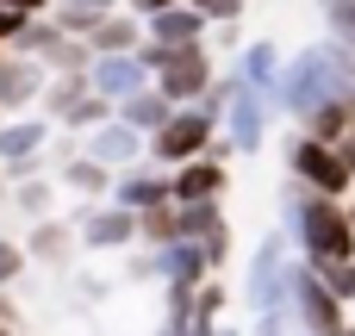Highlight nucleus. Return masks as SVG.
I'll return each instance as SVG.
<instances>
[{
	"label": "nucleus",
	"instance_id": "nucleus-1",
	"mask_svg": "<svg viewBox=\"0 0 355 336\" xmlns=\"http://www.w3.org/2000/svg\"><path fill=\"white\" fill-rule=\"evenodd\" d=\"M349 94H355V56H349L343 37L306 44L300 56L281 62V81H275V100H281L293 118H306V112L324 106V100H349Z\"/></svg>",
	"mask_w": 355,
	"mask_h": 336
},
{
	"label": "nucleus",
	"instance_id": "nucleus-2",
	"mask_svg": "<svg viewBox=\"0 0 355 336\" xmlns=\"http://www.w3.org/2000/svg\"><path fill=\"white\" fill-rule=\"evenodd\" d=\"M287 237L306 249V262H349L355 256V224L349 206H337L331 193H312V187H287Z\"/></svg>",
	"mask_w": 355,
	"mask_h": 336
},
{
	"label": "nucleus",
	"instance_id": "nucleus-3",
	"mask_svg": "<svg viewBox=\"0 0 355 336\" xmlns=\"http://www.w3.org/2000/svg\"><path fill=\"white\" fill-rule=\"evenodd\" d=\"M137 56L150 62L156 87H162L175 106H193V100L212 87V56H206V44H175V50H162V44H144Z\"/></svg>",
	"mask_w": 355,
	"mask_h": 336
},
{
	"label": "nucleus",
	"instance_id": "nucleus-4",
	"mask_svg": "<svg viewBox=\"0 0 355 336\" xmlns=\"http://www.w3.org/2000/svg\"><path fill=\"white\" fill-rule=\"evenodd\" d=\"M212 131H218V118L193 100V106H175V118L162 125V131H150V156L156 162H193V156H206L212 150Z\"/></svg>",
	"mask_w": 355,
	"mask_h": 336
},
{
	"label": "nucleus",
	"instance_id": "nucleus-5",
	"mask_svg": "<svg viewBox=\"0 0 355 336\" xmlns=\"http://www.w3.org/2000/svg\"><path fill=\"white\" fill-rule=\"evenodd\" d=\"M287 168H293V181L300 187H312V193H331V200H343L355 187V175L343 168V156H337V143H318V137H293L287 143Z\"/></svg>",
	"mask_w": 355,
	"mask_h": 336
},
{
	"label": "nucleus",
	"instance_id": "nucleus-6",
	"mask_svg": "<svg viewBox=\"0 0 355 336\" xmlns=\"http://www.w3.org/2000/svg\"><path fill=\"white\" fill-rule=\"evenodd\" d=\"M250 306L256 312H281L287 306V287H293V256H287V237L281 231H268L262 243H256V256H250Z\"/></svg>",
	"mask_w": 355,
	"mask_h": 336
},
{
	"label": "nucleus",
	"instance_id": "nucleus-7",
	"mask_svg": "<svg viewBox=\"0 0 355 336\" xmlns=\"http://www.w3.org/2000/svg\"><path fill=\"white\" fill-rule=\"evenodd\" d=\"M287 299H293V312H300L306 336H337V330H343V299L318 281V268H293Z\"/></svg>",
	"mask_w": 355,
	"mask_h": 336
},
{
	"label": "nucleus",
	"instance_id": "nucleus-8",
	"mask_svg": "<svg viewBox=\"0 0 355 336\" xmlns=\"http://www.w3.org/2000/svg\"><path fill=\"white\" fill-rule=\"evenodd\" d=\"M225 137H231V150H243V156L262 150V137H268V94H262V87L231 81V100H225Z\"/></svg>",
	"mask_w": 355,
	"mask_h": 336
},
{
	"label": "nucleus",
	"instance_id": "nucleus-9",
	"mask_svg": "<svg viewBox=\"0 0 355 336\" xmlns=\"http://www.w3.org/2000/svg\"><path fill=\"white\" fill-rule=\"evenodd\" d=\"M150 81H156V75H150V62H144L137 50H106V56L87 62V87H94L100 100H112V106L131 100V94L150 87Z\"/></svg>",
	"mask_w": 355,
	"mask_h": 336
},
{
	"label": "nucleus",
	"instance_id": "nucleus-10",
	"mask_svg": "<svg viewBox=\"0 0 355 336\" xmlns=\"http://www.w3.org/2000/svg\"><path fill=\"white\" fill-rule=\"evenodd\" d=\"M44 87H50V62L19 56V50H6V56H0V112H6V118H12V112H25L31 100H44Z\"/></svg>",
	"mask_w": 355,
	"mask_h": 336
},
{
	"label": "nucleus",
	"instance_id": "nucleus-11",
	"mask_svg": "<svg viewBox=\"0 0 355 336\" xmlns=\"http://www.w3.org/2000/svg\"><path fill=\"white\" fill-rule=\"evenodd\" d=\"M206 12L193 6V0H175V6H162V12H150L144 19V44H162V50H175V44H206Z\"/></svg>",
	"mask_w": 355,
	"mask_h": 336
},
{
	"label": "nucleus",
	"instance_id": "nucleus-12",
	"mask_svg": "<svg viewBox=\"0 0 355 336\" xmlns=\"http://www.w3.org/2000/svg\"><path fill=\"white\" fill-rule=\"evenodd\" d=\"M75 243H81V249H125V243H137V212L119 206V200H106V206H94V212L81 218Z\"/></svg>",
	"mask_w": 355,
	"mask_h": 336
},
{
	"label": "nucleus",
	"instance_id": "nucleus-13",
	"mask_svg": "<svg viewBox=\"0 0 355 336\" xmlns=\"http://www.w3.org/2000/svg\"><path fill=\"white\" fill-rule=\"evenodd\" d=\"M81 156H94V162H106V168H131V162L144 156V131H131V125L112 112L106 125L87 131V150H81Z\"/></svg>",
	"mask_w": 355,
	"mask_h": 336
},
{
	"label": "nucleus",
	"instance_id": "nucleus-14",
	"mask_svg": "<svg viewBox=\"0 0 355 336\" xmlns=\"http://www.w3.org/2000/svg\"><path fill=\"white\" fill-rule=\"evenodd\" d=\"M225 162L206 150V156H193V162H175V175H168V193L175 200H218L225 193Z\"/></svg>",
	"mask_w": 355,
	"mask_h": 336
},
{
	"label": "nucleus",
	"instance_id": "nucleus-15",
	"mask_svg": "<svg viewBox=\"0 0 355 336\" xmlns=\"http://www.w3.org/2000/svg\"><path fill=\"white\" fill-rule=\"evenodd\" d=\"M87 50H94V56H106V50H144V19L125 12V6L100 12V19L87 25Z\"/></svg>",
	"mask_w": 355,
	"mask_h": 336
},
{
	"label": "nucleus",
	"instance_id": "nucleus-16",
	"mask_svg": "<svg viewBox=\"0 0 355 336\" xmlns=\"http://www.w3.org/2000/svg\"><path fill=\"white\" fill-rule=\"evenodd\" d=\"M50 125H56V118H25V112L0 118V162H31V156H44Z\"/></svg>",
	"mask_w": 355,
	"mask_h": 336
},
{
	"label": "nucleus",
	"instance_id": "nucleus-17",
	"mask_svg": "<svg viewBox=\"0 0 355 336\" xmlns=\"http://www.w3.org/2000/svg\"><path fill=\"white\" fill-rule=\"evenodd\" d=\"M119 118H125L131 131H144V137H150V131H162V125L175 118V100H168V94L150 81V87H137L131 100H119Z\"/></svg>",
	"mask_w": 355,
	"mask_h": 336
},
{
	"label": "nucleus",
	"instance_id": "nucleus-18",
	"mask_svg": "<svg viewBox=\"0 0 355 336\" xmlns=\"http://www.w3.org/2000/svg\"><path fill=\"white\" fill-rule=\"evenodd\" d=\"M112 200L131 206V212H144V206L175 200V193H168V175H156V168H119V175H112Z\"/></svg>",
	"mask_w": 355,
	"mask_h": 336
},
{
	"label": "nucleus",
	"instance_id": "nucleus-19",
	"mask_svg": "<svg viewBox=\"0 0 355 336\" xmlns=\"http://www.w3.org/2000/svg\"><path fill=\"white\" fill-rule=\"evenodd\" d=\"M237 81H250V87H262V94H275V81H281V50H275L268 37H256V44H243V50H237Z\"/></svg>",
	"mask_w": 355,
	"mask_h": 336
},
{
	"label": "nucleus",
	"instance_id": "nucleus-20",
	"mask_svg": "<svg viewBox=\"0 0 355 336\" xmlns=\"http://www.w3.org/2000/svg\"><path fill=\"white\" fill-rule=\"evenodd\" d=\"M112 112H119V106H112V100H100V94L87 87L75 106H62V112H56V131H94V125H106Z\"/></svg>",
	"mask_w": 355,
	"mask_h": 336
},
{
	"label": "nucleus",
	"instance_id": "nucleus-21",
	"mask_svg": "<svg viewBox=\"0 0 355 336\" xmlns=\"http://www.w3.org/2000/svg\"><path fill=\"white\" fill-rule=\"evenodd\" d=\"M112 175H119V168H106V162H94V156H75V162L62 168V181H69L75 193H106V200H112Z\"/></svg>",
	"mask_w": 355,
	"mask_h": 336
},
{
	"label": "nucleus",
	"instance_id": "nucleus-22",
	"mask_svg": "<svg viewBox=\"0 0 355 336\" xmlns=\"http://www.w3.org/2000/svg\"><path fill=\"white\" fill-rule=\"evenodd\" d=\"M69 243H75V237H69L56 218H37V231H31L25 256H37V262H62V256H69Z\"/></svg>",
	"mask_w": 355,
	"mask_h": 336
},
{
	"label": "nucleus",
	"instance_id": "nucleus-23",
	"mask_svg": "<svg viewBox=\"0 0 355 336\" xmlns=\"http://www.w3.org/2000/svg\"><path fill=\"white\" fill-rule=\"evenodd\" d=\"M312 268H318V281H324L343 306L355 299V256H349V262H312Z\"/></svg>",
	"mask_w": 355,
	"mask_h": 336
},
{
	"label": "nucleus",
	"instance_id": "nucleus-24",
	"mask_svg": "<svg viewBox=\"0 0 355 336\" xmlns=\"http://www.w3.org/2000/svg\"><path fill=\"white\" fill-rule=\"evenodd\" d=\"M87 94V69H75V75H62V81H50L44 87V100H50V112H62V106H75Z\"/></svg>",
	"mask_w": 355,
	"mask_h": 336
},
{
	"label": "nucleus",
	"instance_id": "nucleus-25",
	"mask_svg": "<svg viewBox=\"0 0 355 336\" xmlns=\"http://www.w3.org/2000/svg\"><path fill=\"white\" fill-rule=\"evenodd\" d=\"M12 206L25 212V218H50V187L31 175V181H19V193H12Z\"/></svg>",
	"mask_w": 355,
	"mask_h": 336
},
{
	"label": "nucleus",
	"instance_id": "nucleus-26",
	"mask_svg": "<svg viewBox=\"0 0 355 336\" xmlns=\"http://www.w3.org/2000/svg\"><path fill=\"white\" fill-rule=\"evenodd\" d=\"M324 6V25L343 37V44H355V0H318Z\"/></svg>",
	"mask_w": 355,
	"mask_h": 336
},
{
	"label": "nucleus",
	"instance_id": "nucleus-27",
	"mask_svg": "<svg viewBox=\"0 0 355 336\" xmlns=\"http://www.w3.org/2000/svg\"><path fill=\"white\" fill-rule=\"evenodd\" d=\"M193 6H200V12H206V19H212V25H237V19H243V6H250V0H193Z\"/></svg>",
	"mask_w": 355,
	"mask_h": 336
},
{
	"label": "nucleus",
	"instance_id": "nucleus-28",
	"mask_svg": "<svg viewBox=\"0 0 355 336\" xmlns=\"http://www.w3.org/2000/svg\"><path fill=\"white\" fill-rule=\"evenodd\" d=\"M25 262H31V256H25L19 243H6V237H0V287H6V281H19V274H25Z\"/></svg>",
	"mask_w": 355,
	"mask_h": 336
},
{
	"label": "nucleus",
	"instance_id": "nucleus-29",
	"mask_svg": "<svg viewBox=\"0 0 355 336\" xmlns=\"http://www.w3.org/2000/svg\"><path fill=\"white\" fill-rule=\"evenodd\" d=\"M250 336H287V318L281 312H256V330Z\"/></svg>",
	"mask_w": 355,
	"mask_h": 336
},
{
	"label": "nucleus",
	"instance_id": "nucleus-30",
	"mask_svg": "<svg viewBox=\"0 0 355 336\" xmlns=\"http://www.w3.org/2000/svg\"><path fill=\"white\" fill-rule=\"evenodd\" d=\"M50 6H69V12H112V6H125V0H50Z\"/></svg>",
	"mask_w": 355,
	"mask_h": 336
},
{
	"label": "nucleus",
	"instance_id": "nucleus-31",
	"mask_svg": "<svg viewBox=\"0 0 355 336\" xmlns=\"http://www.w3.org/2000/svg\"><path fill=\"white\" fill-rule=\"evenodd\" d=\"M162 6H175V0H125V12H137V19H150V12H162Z\"/></svg>",
	"mask_w": 355,
	"mask_h": 336
},
{
	"label": "nucleus",
	"instance_id": "nucleus-32",
	"mask_svg": "<svg viewBox=\"0 0 355 336\" xmlns=\"http://www.w3.org/2000/svg\"><path fill=\"white\" fill-rule=\"evenodd\" d=\"M337 156H343V168H349V175H355V131H349V137H343V143H337Z\"/></svg>",
	"mask_w": 355,
	"mask_h": 336
},
{
	"label": "nucleus",
	"instance_id": "nucleus-33",
	"mask_svg": "<svg viewBox=\"0 0 355 336\" xmlns=\"http://www.w3.org/2000/svg\"><path fill=\"white\" fill-rule=\"evenodd\" d=\"M0 336H12V324H6V318H0Z\"/></svg>",
	"mask_w": 355,
	"mask_h": 336
},
{
	"label": "nucleus",
	"instance_id": "nucleus-34",
	"mask_svg": "<svg viewBox=\"0 0 355 336\" xmlns=\"http://www.w3.org/2000/svg\"><path fill=\"white\" fill-rule=\"evenodd\" d=\"M212 336H243V330H212Z\"/></svg>",
	"mask_w": 355,
	"mask_h": 336
},
{
	"label": "nucleus",
	"instance_id": "nucleus-35",
	"mask_svg": "<svg viewBox=\"0 0 355 336\" xmlns=\"http://www.w3.org/2000/svg\"><path fill=\"white\" fill-rule=\"evenodd\" d=\"M349 224H355V206H349Z\"/></svg>",
	"mask_w": 355,
	"mask_h": 336
},
{
	"label": "nucleus",
	"instance_id": "nucleus-36",
	"mask_svg": "<svg viewBox=\"0 0 355 336\" xmlns=\"http://www.w3.org/2000/svg\"><path fill=\"white\" fill-rule=\"evenodd\" d=\"M0 56H6V50H0Z\"/></svg>",
	"mask_w": 355,
	"mask_h": 336
}]
</instances>
